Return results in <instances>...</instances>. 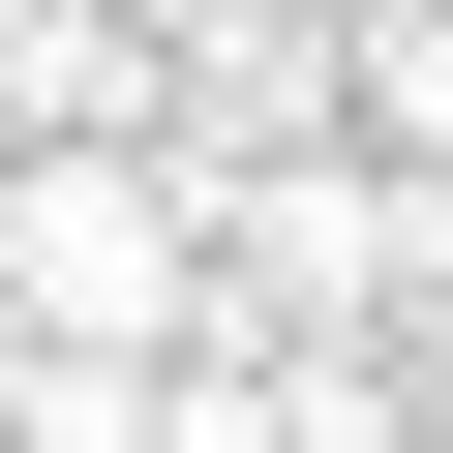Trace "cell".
Instances as JSON below:
<instances>
[{
    "instance_id": "obj_2",
    "label": "cell",
    "mask_w": 453,
    "mask_h": 453,
    "mask_svg": "<svg viewBox=\"0 0 453 453\" xmlns=\"http://www.w3.org/2000/svg\"><path fill=\"white\" fill-rule=\"evenodd\" d=\"M0 393H31V303H0Z\"/></svg>"
},
{
    "instance_id": "obj_1",
    "label": "cell",
    "mask_w": 453,
    "mask_h": 453,
    "mask_svg": "<svg viewBox=\"0 0 453 453\" xmlns=\"http://www.w3.org/2000/svg\"><path fill=\"white\" fill-rule=\"evenodd\" d=\"M333 121H363V151H423V181H453V0H363V31H333Z\"/></svg>"
}]
</instances>
